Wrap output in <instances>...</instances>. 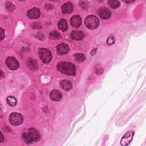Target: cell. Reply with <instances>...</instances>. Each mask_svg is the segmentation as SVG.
Returning <instances> with one entry per match:
<instances>
[{"label": "cell", "mask_w": 146, "mask_h": 146, "mask_svg": "<svg viewBox=\"0 0 146 146\" xmlns=\"http://www.w3.org/2000/svg\"><path fill=\"white\" fill-rule=\"evenodd\" d=\"M57 69L61 73L67 75H74L76 72L75 66L67 62H59L57 65Z\"/></svg>", "instance_id": "cell-1"}, {"label": "cell", "mask_w": 146, "mask_h": 146, "mask_svg": "<svg viewBox=\"0 0 146 146\" xmlns=\"http://www.w3.org/2000/svg\"><path fill=\"white\" fill-rule=\"evenodd\" d=\"M84 23L88 29H94L98 26L99 21L96 17L94 15H89L85 19Z\"/></svg>", "instance_id": "cell-2"}, {"label": "cell", "mask_w": 146, "mask_h": 146, "mask_svg": "<svg viewBox=\"0 0 146 146\" xmlns=\"http://www.w3.org/2000/svg\"><path fill=\"white\" fill-rule=\"evenodd\" d=\"M40 58L44 63H48L52 59L51 52L46 48H40L39 50Z\"/></svg>", "instance_id": "cell-3"}, {"label": "cell", "mask_w": 146, "mask_h": 146, "mask_svg": "<svg viewBox=\"0 0 146 146\" xmlns=\"http://www.w3.org/2000/svg\"><path fill=\"white\" fill-rule=\"evenodd\" d=\"M23 116L17 112L12 113L9 116V121L13 125H19L23 122Z\"/></svg>", "instance_id": "cell-4"}, {"label": "cell", "mask_w": 146, "mask_h": 146, "mask_svg": "<svg viewBox=\"0 0 146 146\" xmlns=\"http://www.w3.org/2000/svg\"><path fill=\"white\" fill-rule=\"evenodd\" d=\"M134 135V132L133 131H129L127 132L121 138L120 144L121 145H128L131 140H132Z\"/></svg>", "instance_id": "cell-5"}, {"label": "cell", "mask_w": 146, "mask_h": 146, "mask_svg": "<svg viewBox=\"0 0 146 146\" xmlns=\"http://www.w3.org/2000/svg\"><path fill=\"white\" fill-rule=\"evenodd\" d=\"M7 66L12 70H17L19 67V63L17 60L13 57H8L6 60Z\"/></svg>", "instance_id": "cell-6"}, {"label": "cell", "mask_w": 146, "mask_h": 146, "mask_svg": "<svg viewBox=\"0 0 146 146\" xmlns=\"http://www.w3.org/2000/svg\"><path fill=\"white\" fill-rule=\"evenodd\" d=\"M40 14V10L38 8H33L27 12V15L30 19H36L39 17Z\"/></svg>", "instance_id": "cell-7"}, {"label": "cell", "mask_w": 146, "mask_h": 146, "mask_svg": "<svg viewBox=\"0 0 146 146\" xmlns=\"http://www.w3.org/2000/svg\"><path fill=\"white\" fill-rule=\"evenodd\" d=\"M56 51L59 55H64L69 51V47L67 44L62 43L57 46Z\"/></svg>", "instance_id": "cell-8"}, {"label": "cell", "mask_w": 146, "mask_h": 146, "mask_svg": "<svg viewBox=\"0 0 146 146\" xmlns=\"http://www.w3.org/2000/svg\"><path fill=\"white\" fill-rule=\"evenodd\" d=\"M98 14L102 19H108L111 15V11L106 7H101L98 10Z\"/></svg>", "instance_id": "cell-9"}, {"label": "cell", "mask_w": 146, "mask_h": 146, "mask_svg": "<svg viewBox=\"0 0 146 146\" xmlns=\"http://www.w3.org/2000/svg\"><path fill=\"white\" fill-rule=\"evenodd\" d=\"M28 133L33 141L36 142L40 140V136L39 133L38 132V131L36 129H35L33 128H31L29 129Z\"/></svg>", "instance_id": "cell-10"}, {"label": "cell", "mask_w": 146, "mask_h": 146, "mask_svg": "<svg viewBox=\"0 0 146 146\" xmlns=\"http://www.w3.org/2000/svg\"><path fill=\"white\" fill-rule=\"evenodd\" d=\"M71 25L74 27H78L81 25L82 19L79 15H74L70 19Z\"/></svg>", "instance_id": "cell-11"}, {"label": "cell", "mask_w": 146, "mask_h": 146, "mask_svg": "<svg viewBox=\"0 0 146 146\" xmlns=\"http://www.w3.org/2000/svg\"><path fill=\"white\" fill-rule=\"evenodd\" d=\"M70 36L71 38L74 40H80L83 39L84 34L83 32L80 31H73L71 32Z\"/></svg>", "instance_id": "cell-12"}, {"label": "cell", "mask_w": 146, "mask_h": 146, "mask_svg": "<svg viewBox=\"0 0 146 146\" xmlns=\"http://www.w3.org/2000/svg\"><path fill=\"white\" fill-rule=\"evenodd\" d=\"M26 64L28 68L31 71H35L38 69V66L37 62L33 59L29 58L26 62Z\"/></svg>", "instance_id": "cell-13"}, {"label": "cell", "mask_w": 146, "mask_h": 146, "mask_svg": "<svg viewBox=\"0 0 146 146\" xmlns=\"http://www.w3.org/2000/svg\"><path fill=\"white\" fill-rule=\"evenodd\" d=\"M50 98L54 101H59L62 99L61 93L56 90H52L50 93Z\"/></svg>", "instance_id": "cell-14"}, {"label": "cell", "mask_w": 146, "mask_h": 146, "mask_svg": "<svg viewBox=\"0 0 146 146\" xmlns=\"http://www.w3.org/2000/svg\"><path fill=\"white\" fill-rule=\"evenodd\" d=\"M62 10L64 14H69L73 10V5L70 2L65 3L62 5Z\"/></svg>", "instance_id": "cell-15"}, {"label": "cell", "mask_w": 146, "mask_h": 146, "mask_svg": "<svg viewBox=\"0 0 146 146\" xmlns=\"http://www.w3.org/2000/svg\"><path fill=\"white\" fill-rule=\"evenodd\" d=\"M60 86L62 89L68 91L72 88V83L68 80H63L60 82Z\"/></svg>", "instance_id": "cell-16"}, {"label": "cell", "mask_w": 146, "mask_h": 146, "mask_svg": "<svg viewBox=\"0 0 146 146\" xmlns=\"http://www.w3.org/2000/svg\"><path fill=\"white\" fill-rule=\"evenodd\" d=\"M58 26L59 29H60V30H62L63 31L67 30V28H68L67 21H66V20H65L64 19H62L58 22Z\"/></svg>", "instance_id": "cell-17"}, {"label": "cell", "mask_w": 146, "mask_h": 146, "mask_svg": "<svg viewBox=\"0 0 146 146\" xmlns=\"http://www.w3.org/2000/svg\"><path fill=\"white\" fill-rule=\"evenodd\" d=\"M22 139L23 140L24 142L26 143V144H31L33 142L32 139L30 136L28 132H25L22 135Z\"/></svg>", "instance_id": "cell-18"}, {"label": "cell", "mask_w": 146, "mask_h": 146, "mask_svg": "<svg viewBox=\"0 0 146 146\" xmlns=\"http://www.w3.org/2000/svg\"><path fill=\"white\" fill-rule=\"evenodd\" d=\"M74 56L75 60L76 62H82L86 59V57H85L84 55L83 54H80V53H79V54H75Z\"/></svg>", "instance_id": "cell-19"}, {"label": "cell", "mask_w": 146, "mask_h": 146, "mask_svg": "<svg viewBox=\"0 0 146 146\" xmlns=\"http://www.w3.org/2000/svg\"><path fill=\"white\" fill-rule=\"evenodd\" d=\"M6 101L7 104L11 106H14L17 104V100L14 96H8L6 99Z\"/></svg>", "instance_id": "cell-20"}, {"label": "cell", "mask_w": 146, "mask_h": 146, "mask_svg": "<svg viewBox=\"0 0 146 146\" xmlns=\"http://www.w3.org/2000/svg\"><path fill=\"white\" fill-rule=\"evenodd\" d=\"M108 3L109 6L113 9L117 8L120 6V2L117 1H108Z\"/></svg>", "instance_id": "cell-21"}, {"label": "cell", "mask_w": 146, "mask_h": 146, "mask_svg": "<svg viewBox=\"0 0 146 146\" xmlns=\"http://www.w3.org/2000/svg\"><path fill=\"white\" fill-rule=\"evenodd\" d=\"M59 36H60V34L56 31H52L50 33V37L51 39H57L59 38Z\"/></svg>", "instance_id": "cell-22"}, {"label": "cell", "mask_w": 146, "mask_h": 146, "mask_svg": "<svg viewBox=\"0 0 146 146\" xmlns=\"http://www.w3.org/2000/svg\"><path fill=\"white\" fill-rule=\"evenodd\" d=\"M5 7L9 11H13L15 8L14 5L10 2H7L5 4Z\"/></svg>", "instance_id": "cell-23"}, {"label": "cell", "mask_w": 146, "mask_h": 146, "mask_svg": "<svg viewBox=\"0 0 146 146\" xmlns=\"http://www.w3.org/2000/svg\"><path fill=\"white\" fill-rule=\"evenodd\" d=\"M95 71L97 74H101L103 71V67L100 64H97L95 67Z\"/></svg>", "instance_id": "cell-24"}, {"label": "cell", "mask_w": 146, "mask_h": 146, "mask_svg": "<svg viewBox=\"0 0 146 146\" xmlns=\"http://www.w3.org/2000/svg\"><path fill=\"white\" fill-rule=\"evenodd\" d=\"M115 42V38L113 36H110L108 38L107 40V43L109 45H111L112 44H113Z\"/></svg>", "instance_id": "cell-25"}, {"label": "cell", "mask_w": 146, "mask_h": 146, "mask_svg": "<svg viewBox=\"0 0 146 146\" xmlns=\"http://www.w3.org/2000/svg\"><path fill=\"white\" fill-rule=\"evenodd\" d=\"M0 32H1V40H2L5 38V33L2 28L0 29Z\"/></svg>", "instance_id": "cell-26"}, {"label": "cell", "mask_w": 146, "mask_h": 146, "mask_svg": "<svg viewBox=\"0 0 146 146\" xmlns=\"http://www.w3.org/2000/svg\"><path fill=\"white\" fill-rule=\"evenodd\" d=\"M3 141V136L2 133V132H1V140H0V142L2 143Z\"/></svg>", "instance_id": "cell-27"}, {"label": "cell", "mask_w": 146, "mask_h": 146, "mask_svg": "<svg viewBox=\"0 0 146 146\" xmlns=\"http://www.w3.org/2000/svg\"><path fill=\"white\" fill-rule=\"evenodd\" d=\"M3 72H2V71H1V78H2V77H3Z\"/></svg>", "instance_id": "cell-28"}]
</instances>
